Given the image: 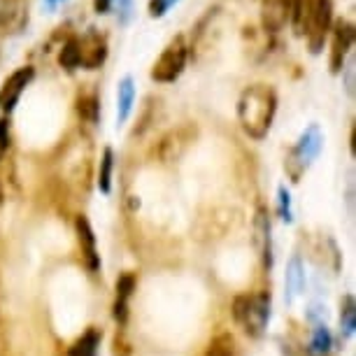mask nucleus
Returning a JSON list of instances; mask_svg holds the SVG:
<instances>
[{"instance_id":"nucleus-1","label":"nucleus","mask_w":356,"mask_h":356,"mask_svg":"<svg viewBox=\"0 0 356 356\" xmlns=\"http://www.w3.org/2000/svg\"><path fill=\"white\" fill-rule=\"evenodd\" d=\"M277 112V93L268 84H252L238 98V122L245 136L264 140Z\"/></svg>"},{"instance_id":"nucleus-2","label":"nucleus","mask_w":356,"mask_h":356,"mask_svg":"<svg viewBox=\"0 0 356 356\" xmlns=\"http://www.w3.org/2000/svg\"><path fill=\"white\" fill-rule=\"evenodd\" d=\"M331 29H333V0H310L305 10L300 35H305L307 47H310L312 54H321Z\"/></svg>"},{"instance_id":"nucleus-3","label":"nucleus","mask_w":356,"mask_h":356,"mask_svg":"<svg viewBox=\"0 0 356 356\" xmlns=\"http://www.w3.org/2000/svg\"><path fill=\"white\" fill-rule=\"evenodd\" d=\"M270 317V296H238L233 300V319L250 335H261Z\"/></svg>"},{"instance_id":"nucleus-4","label":"nucleus","mask_w":356,"mask_h":356,"mask_svg":"<svg viewBox=\"0 0 356 356\" xmlns=\"http://www.w3.org/2000/svg\"><path fill=\"white\" fill-rule=\"evenodd\" d=\"M186 58H189V44L184 35H175L170 42L163 47L161 56L152 65V79L159 84H170L184 72Z\"/></svg>"},{"instance_id":"nucleus-5","label":"nucleus","mask_w":356,"mask_h":356,"mask_svg":"<svg viewBox=\"0 0 356 356\" xmlns=\"http://www.w3.org/2000/svg\"><path fill=\"white\" fill-rule=\"evenodd\" d=\"M31 19L29 0H0V38H12L26 31Z\"/></svg>"},{"instance_id":"nucleus-6","label":"nucleus","mask_w":356,"mask_h":356,"mask_svg":"<svg viewBox=\"0 0 356 356\" xmlns=\"http://www.w3.org/2000/svg\"><path fill=\"white\" fill-rule=\"evenodd\" d=\"M331 58H328V65H331V72H342L345 70V58L352 51L354 44V24L347 22V19H340V22L333 24L331 29Z\"/></svg>"},{"instance_id":"nucleus-7","label":"nucleus","mask_w":356,"mask_h":356,"mask_svg":"<svg viewBox=\"0 0 356 356\" xmlns=\"http://www.w3.org/2000/svg\"><path fill=\"white\" fill-rule=\"evenodd\" d=\"M79 44V68L98 70L107 61V38L98 29H89L82 38H77Z\"/></svg>"},{"instance_id":"nucleus-8","label":"nucleus","mask_w":356,"mask_h":356,"mask_svg":"<svg viewBox=\"0 0 356 356\" xmlns=\"http://www.w3.org/2000/svg\"><path fill=\"white\" fill-rule=\"evenodd\" d=\"M33 77H35V68L33 65H22V68L12 72L3 82V86H0V110L8 114L15 110L22 93L26 91V86L33 82Z\"/></svg>"},{"instance_id":"nucleus-9","label":"nucleus","mask_w":356,"mask_h":356,"mask_svg":"<svg viewBox=\"0 0 356 356\" xmlns=\"http://www.w3.org/2000/svg\"><path fill=\"white\" fill-rule=\"evenodd\" d=\"M293 0H261V29L277 35L291 22Z\"/></svg>"},{"instance_id":"nucleus-10","label":"nucleus","mask_w":356,"mask_h":356,"mask_svg":"<svg viewBox=\"0 0 356 356\" xmlns=\"http://www.w3.org/2000/svg\"><path fill=\"white\" fill-rule=\"evenodd\" d=\"M193 136H196V126H193V129L191 126H179V129H175L168 133V136H163V140H161V145H159L161 159H165V161L177 159L184 147L193 140Z\"/></svg>"},{"instance_id":"nucleus-11","label":"nucleus","mask_w":356,"mask_h":356,"mask_svg":"<svg viewBox=\"0 0 356 356\" xmlns=\"http://www.w3.org/2000/svg\"><path fill=\"white\" fill-rule=\"evenodd\" d=\"M319 149H321V131H319V126H310V129L300 136L298 145L291 149V159H289V161L298 159L300 168H305L310 161L317 159Z\"/></svg>"},{"instance_id":"nucleus-12","label":"nucleus","mask_w":356,"mask_h":356,"mask_svg":"<svg viewBox=\"0 0 356 356\" xmlns=\"http://www.w3.org/2000/svg\"><path fill=\"white\" fill-rule=\"evenodd\" d=\"M75 228H77V238H79V245H82V257L86 261V266H89V270H98L100 259H98V252H96V235H93V231H91L89 219L77 217Z\"/></svg>"},{"instance_id":"nucleus-13","label":"nucleus","mask_w":356,"mask_h":356,"mask_svg":"<svg viewBox=\"0 0 356 356\" xmlns=\"http://www.w3.org/2000/svg\"><path fill=\"white\" fill-rule=\"evenodd\" d=\"M133 286H136V280H133L131 273H126L119 277L117 282V300H114V319L119 324H124L126 317H129V298L133 293Z\"/></svg>"},{"instance_id":"nucleus-14","label":"nucleus","mask_w":356,"mask_h":356,"mask_svg":"<svg viewBox=\"0 0 356 356\" xmlns=\"http://www.w3.org/2000/svg\"><path fill=\"white\" fill-rule=\"evenodd\" d=\"M284 298L286 303H293L296 296L300 293V289H303V264H300L298 257H291L286 266V275H284Z\"/></svg>"},{"instance_id":"nucleus-15","label":"nucleus","mask_w":356,"mask_h":356,"mask_svg":"<svg viewBox=\"0 0 356 356\" xmlns=\"http://www.w3.org/2000/svg\"><path fill=\"white\" fill-rule=\"evenodd\" d=\"M133 100H136V86H133V77H124L119 82L117 91V122L124 124L133 110Z\"/></svg>"},{"instance_id":"nucleus-16","label":"nucleus","mask_w":356,"mask_h":356,"mask_svg":"<svg viewBox=\"0 0 356 356\" xmlns=\"http://www.w3.org/2000/svg\"><path fill=\"white\" fill-rule=\"evenodd\" d=\"M58 65L65 70H77L79 68V44H77V35H70L58 49Z\"/></svg>"},{"instance_id":"nucleus-17","label":"nucleus","mask_w":356,"mask_h":356,"mask_svg":"<svg viewBox=\"0 0 356 356\" xmlns=\"http://www.w3.org/2000/svg\"><path fill=\"white\" fill-rule=\"evenodd\" d=\"M77 114L89 124H98L100 117V100L96 93H82L77 98Z\"/></svg>"},{"instance_id":"nucleus-18","label":"nucleus","mask_w":356,"mask_h":356,"mask_svg":"<svg viewBox=\"0 0 356 356\" xmlns=\"http://www.w3.org/2000/svg\"><path fill=\"white\" fill-rule=\"evenodd\" d=\"M257 240L261 252H264L266 266H270V219H268L266 210H259L257 214Z\"/></svg>"},{"instance_id":"nucleus-19","label":"nucleus","mask_w":356,"mask_h":356,"mask_svg":"<svg viewBox=\"0 0 356 356\" xmlns=\"http://www.w3.org/2000/svg\"><path fill=\"white\" fill-rule=\"evenodd\" d=\"M112 165H114V152L110 147H105L103 159H100V175H98V186L103 193H110L112 189Z\"/></svg>"},{"instance_id":"nucleus-20","label":"nucleus","mask_w":356,"mask_h":356,"mask_svg":"<svg viewBox=\"0 0 356 356\" xmlns=\"http://www.w3.org/2000/svg\"><path fill=\"white\" fill-rule=\"evenodd\" d=\"M98 333L96 331H89L79 338L75 345L70 347V356H96L98 352Z\"/></svg>"},{"instance_id":"nucleus-21","label":"nucleus","mask_w":356,"mask_h":356,"mask_svg":"<svg viewBox=\"0 0 356 356\" xmlns=\"http://www.w3.org/2000/svg\"><path fill=\"white\" fill-rule=\"evenodd\" d=\"M205 356H235V340L231 333H221L217 335L210 347H207V354Z\"/></svg>"},{"instance_id":"nucleus-22","label":"nucleus","mask_w":356,"mask_h":356,"mask_svg":"<svg viewBox=\"0 0 356 356\" xmlns=\"http://www.w3.org/2000/svg\"><path fill=\"white\" fill-rule=\"evenodd\" d=\"M340 324H342V331H345V335H354V328H356V307H354V298H352V296H345V305H342Z\"/></svg>"},{"instance_id":"nucleus-23","label":"nucleus","mask_w":356,"mask_h":356,"mask_svg":"<svg viewBox=\"0 0 356 356\" xmlns=\"http://www.w3.org/2000/svg\"><path fill=\"white\" fill-rule=\"evenodd\" d=\"M328 347H331V333L326 331V326H317L314 338H312V349L317 354H324V352H328Z\"/></svg>"},{"instance_id":"nucleus-24","label":"nucleus","mask_w":356,"mask_h":356,"mask_svg":"<svg viewBox=\"0 0 356 356\" xmlns=\"http://www.w3.org/2000/svg\"><path fill=\"white\" fill-rule=\"evenodd\" d=\"M175 3H177V0H149V3H147V12H149L152 19H161L168 15V10H170Z\"/></svg>"},{"instance_id":"nucleus-25","label":"nucleus","mask_w":356,"mask_h":356,"mask_svg":"<svg viewBox=\"0 0 356 356\" xmlns=\"http://www.w3.org/2000/svg\"><path fill=\"white\" fill-rule=\"evenodd\" d=\"M10 119L8 117H0V161H3V156L8 154L10 149Z\"/></svg>"},{"instance_id":"nucleus-26","label":"nucleus","mask_w":356,"mask_h":356,"mask_svg":"<svg viewBox=\"0 0 356 356\" xmlns=\"http://www.w3.org/2000/svg\"><path fill=\"white\" fill-rule=\"evenodd\" d=\"M280 205H282V217L291 221V200H289V191L284 186H280Z\"/></svg>"},{"instance_id":"nucleus-27","label":"nucleus","mask_w":356,"mask_h":356,"mask_svg":"<svg viewBox=\"0 0 356 356\" xmlns=\"http://www.w3.org/2000/svg\"><path fill=\"white\" fill-rule=\"evenodd\" d=\"M0 203H3V186H0Z\"/></svg>"},{"instance_id":"nucleus-28","label":"nucleus","mask_w":356,"mask_h":356,"mask_svg":"<svg viewBox=\"0 0 356 356\" xmlns=\"http://www.w3.org/2000/svg\"><path fill=\"white\" fill-rule=\"evenodd\" d=\"M112 3H114V0H112Z\"/></svg>"}]
</instances>
